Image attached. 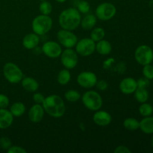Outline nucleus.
<instances>
[{"instance_id": "f704fd0d", "label": "nucleus", "mask_w": 153, "mask_h": 153, "mask_svg": "<svg viewBox=\"0 0 153 153\" xmlns=\"http://www.w3.org/2000/svg\"><path fill=\"white\" fill-rule=\"evenodd\" d=\"M7 152V153H26L27 151L19 146H11Z\"/></svg>"}, {"instance_id": "f03ea898", "label": "nucleus", "mask_w": 153, "mask_h": 153, "mask_svg": "<svg viewBox=\"0 0 153 153\" xmlns=\"http://www.w3.org/2000/svg\"><path fill=\"white\" fill-rule=\"evenodd\" d=\"M82 16L80 12L76 7H69L60 13L58 22L63 29L73 31L80 25Z\"/></svg>"}, {"instance_id": "9d476101", "label": "nucleus", "mask_w": 153, "mask_h": 153, "mask_svg": "<svg viewBox=\"0 0 153 153\" xmlns=\"http://www.w3.org/2000/svg\"><path fill=\"white\" fill-rule=\"evenodd\" d=\"M61 62L67 70H72L76 67L79 61L77 52L73 49H66L61 55Z\"/></svg>"}, {"instance_id": "58836bf2", "label": "nucleus", "mask_w": 153, "mask_h": 153, "mask_svg": "<svg viewBox=\"0 0 153 153\" xmlns=\"http://www.w3.org/2000/svg\"><path fill=\"white\" fill-rule=\"evenodd\" d=\"M114 63H115L114 58H108V59H106L105 61L103 62V68H104L105 70H108V69H110L111 67H112V65H113Z\"/></svg>"}, {"instance_id": "4468645a", "label": "nucleus", "mask_w": 153, "mask_h": 153, "mask_svg": "<svg viewBox=\"0 0 153 153\" xmlns=\"http://www.w3.org/2000/svg\"><path fill=\"white\" fill-rule=\"evenodd\" d=\"M93 121L94 123L100 126H107L111 123L112 117L108 112L105 111H96L93 116Z\"/></svg>"}, {"instance_id": "e433bc0d", "label": "nucleus", "mask_w": 153, "mask_h": 153, "mask_svg": "<svg viewBox=\"0 0 153 153\" xmlns=\"http://www.w3.org/2000/svg\"><path fill=\"white\" fill-rule=\"evenodd\" d=\"M96 86H97V89L98 90H100V91H104L108 89V84L107 83L106 81L100 80V81H97V84H96Z\"/></svg>"}, {"instance_id": "aec40b11", "label": "nucleus", "mask_w": 153, "mask_h": 153, "mask_svg": "<svg viewBox=\"0 0 153 153\" xmlns=\"http://www.w3.org/2000/svg\"><path fill=\"white\" fill-rule=\"evenodd\" d=\"M140 128L146 134H153V117H145L140 121Z\"/></svg>"}, {"instance_id": "2eb2a0df", "label": "nucleus", "mask_w": 153, "mask_h": 153, "mask_svg": "<svg viewBox=\"0 0 153 153\" xmlns=\"http://www.w3.org/2000/svg\"><path fill=\"white\" fill-rule=\"evenodd\" d=\"M45 111L41 104H34L30 108L28 118L34 123H37L43 120Z\"/></svg>"}, {"instance_id": "393cba45", "label": "nucleus", "mask_w": 153, "mask_h": 153, "mask_svg": "<svg viewBox=\"0 0 153 153\" xmlns=\"http://www.w3.org/2000/svg\"><path fill=\"white\" fill-rule=\"evenodd\" d=\"M123 126L128 131H136L140 128V122L132 117H128L123 121Z\"/></svg>"}, {"instance_id": "f257e3e1", "label": "nucleus", "mask_w": 153, "mask_h": 153, "mask_svg": "<svg viewBox=\"0 0 153 153\" xmlns=\"http://www.w3.org/2000/svg\"><path fill=\"white\" fill-rule=\"evenodd\" d=\"M42 105L45 112L54 118H60L65 114L66 106L64 100L55 94L45 97Z\"/></svg>"}, {"instance_id": "f3484780", "label": "nucleus", "mask_w": 153, "mask_h": 153, "mask_svg": "<svg viewBox=\"0 0 153 153\" xmlns=\"http://www.w3.org/2000/svg\"><path fill=\"white\" fill-rule=\"evenodd\" d=\"M13 116L10 111L6 108H0V129H6L12 125Z\"/></svg>"}, {"instance_id": "c756f323", "label": "nucleus", "mask_w": 153, "mask_h": 153, "mask_svg": "<svg viewBox=\"0 0 153 153\" xmlns=\"http://www.w3.org/2000/svg\"><path fill=\"white\" fill-rule=\"evenodd\" d=\"M77 9L80 13H88L90 11L91 6L88 1L82 0V1H79L77 4Z\"/></svg>"}, {"instance_id": "dca6fc26", "label": "nucleus", "mask_w": 153, "mask_h": 153, "mask_svg": "<svg viewBox=\"0 0 153 153\" xmlns=\"http://www.w3.org/2000/svg\"><path fill=\"white\" fill-rule=\"evenodd\" d=\"M40 43V37L35 33H29L27 34L22 39V46L26 49H34L37 47Z\"/></svg>"}, {"instance_id": "c03bdc74", "label": "nucleus", "mask_w": 153, "mask_h": 153, "mask_svg": "<svg viewBox=\"0 0 153 153\" xmlns=\"http://www.w3.org/2000/svg\"><path fill=\"white\" fill-rule=\"evenodd\" d=\"M152 65H153V61H152Z\"/></svg>"}, {"instance_id": "1a4fd4ad", "label": "nucleus", "mask_w": 153, "mask_h": 153, "mask_svg": "<svg viewBox=\"0 0 153 153\" xmlns=\"http://www.w3.org/2000/svg\"><path fill=\"white\" fill-rule=\"evenodd\" d=\"M57 38L61 46L66 49H73L78 42V37L73 31L61 29L57 33Z\"/></svg>"}, {"instance_id": "39448f33", "label": "nucleus", "mask_w": 153, "mask_h": 153, "mask_svg": "<svg viewBox=\"0 0 153 153\" xmlns=\"http://www.w3.org/2000/svg\"><path fill=\"white\" fill-rule=\"evenodd\" d=\"M3 75L10 84H18L23 79V73L16 64L7 62L3 67Z\"/></svg>"}, {"instance_id": "a878e982", "label": "nucleus", "mask_w": 153, "mask_h": 153, "mask_svg": "<svg viewBox=\"0 0 153 153\" xmlns=\"http://www.w3.org/2000/svg\"><path fill=\"white\" fill-rule=\"evenodd\" d=\"M105 36V31L104 28H101V27L94 28L91 33V38L94 42H98L104 39Z\"/></svg>"}, {"instance_id": "6ab92c4d", "label": "nucleus", "mask_w": 153, "mask_h": 153, "mask_svg": "<svg viewBox=\"0 0 153 153\" xmlns=\"http://www.w3.org/2000/svg\"><path fill=\"white\" fill-rule=\"evenodd\" d=\"M97 22V18L96 15L88 13L85 15L81 20L80 25L85 30H91L94 28Z\"/></svg>"}, {"instance_id": "412c9836", "label": "nucleus", "mask_w": 153, "mask_h": 153, "mask_svg": "<svg viewBox=\"0 0 153 153\" xmlns=\"http://www.w3.org/2000/svg\"><path fill=\"white\" fill-rule=\"evenodd\" d=\"M96 50L102 55H108L111 52L112 46L109 41L106 40H101L96 44Z\"/></svg>"}, {"instance_id": "a211bd4d", "label": "nucleus", "mask_w": 153, "mask_h": 153, "mask_svg": "<svg viewBox=\"0 0 153 153\" xmlns=\"http://www.w3.org/2000/svg\"><path fill=\"white\" fill-rule=\"evenodd\" d=\"M22 86L25 91L28 92L34 93L38 90L39 83L36 79L31 77H25L23 78L21 81Z\"/></svg>"}, {"instance_id": "72a5a7b5", "label": "nucleus", "mask_w": 153, "mask_h": 153, "mask_svg": "<svg viewBox=\"0 0 153 153\" xmlns=\"http://www.w3.org/2000/svg\"><path fill=\"white\" fill-rule=\"evenodd\" d=\"M137 88H147L150 85V82L146 78H140L137 81Z\"/></svg>"}, {"instance_id": "7ed1b4c3", "label": "nucleus", "mask_w": 153, "mask_h": 153, "mask_svg": "<svg viewBox=\"0 0 153 153\" xmlns=\"http://www.w3.org/2000/svg\"><path fill=\"white\" fill-rule=\"evenodd\" d=\"M53 21L49 15L40 14L34 17L31 22L33 32L40 35H44L52 28Z\"/></svg>"}, {"instance_id": "c9c22d12", "label": "nucleus", "mask_w": 153, "mask_h": 153, "mask_svg": "<svg viewBox=\"0 0 153 153\" xmlns=\"http://www.w3.org/2000/svg\"><path fill=\"white\" fill-rule=\"evenodd\" d=\"M33 101L36 103V104H41L43 103V100H44L45 97L41 94V93H35L33 94L32 96Z\"/></svg>"}, {"instance_id": "ea45409f", "label": "nucleus", "mask_w": 153, "mask_h": 153, "mask_svg": "<svg viewBox=\"0 0 153 153\" xmlns=\"http://www.w3.org/2000/svg\"><path fill=\"white\" fill-rule=\"evenodd\" d=\"M55 1H58V2H59V3H64V2H65L67 0H55Z\"/></svg>"}, {"instance_id": "0eeeda50", "label": "nucleus", "mask_w": 153, "mask_h": 153, "mask_svg": "<svg viewBox=\"0 0 153 153\" xmlns=\"http://www.w3.org/2000/svg\"><path fill=\"white\" fill-rule=\"evenodd\" d=\"M116 7L111 2L101 3L96 9V16L102 21L110 20L116 15Z\"/></svg>"}, {"instance_id": "20e7f679", "label": "nucleus", "mask_w": 153, "mask_h": 153, "mask_svg": "<svg viewBox=\"0 0 153 153\" xmlns=\"http://www.w3.org/2000/svg\"><path fill=\"white\" fill-rule=\"evenodd\" d=\"M81 98L85 107L90 111H96L100 110L102 106V98L95 91H86Z\"/></svg>"}, {"instance_id": "7c9ffc66", "label": "nucleus", "mask_w": 153, "mask_h": 153, "mask_svg": "<svg viewBox=\"0 0 153 153\" xmlns=\"http://www.w3.org/2000/svg\"><path fill=\"white\" fill-rule=\"evenodd\" d=\"M143 75L145 78L149 80L153 79V65L149 64L143 66Z\"/></svg>"}, {"instance_id": "c85d7f7f", "label": "nucleus", "mask_w": 153, "mask_h": 153, "mask_svg": "<svg viewBox=\"0 0 153 153\" xmlns=\"http://www.w3.org/2000/svg\"><path fill=\"white\" fill-rule=\"evenodd\" d=\"M41 1L42 2L39 5V10H40V13L43 15H49L52 12V4L47 0Z\"/></svg>"}, {"instance_id": "cd10ccee", "label": "nucleus", "mask_w": 153, "mask_h": 153, "mask_svg": "<svg viewBox=\"0 0 153 153\" xmlns=\"http://www.w3.org/2000/svg\"><path fill=\"white\" fill-rule=\"evenodd\" d=\"M139 113L143 117H149L153 114V107L150 104L146 102L141 103L139 107Z\"/></svg>"}, {"instance_id": "5701e85b", "label": "nucleus", "mask_w": 153, "mask_h": 153, "mask_svg": "<svg viewBox=\"0 0 153 153\" xmlns=\"http://www.w3.org/2000/svg\"><path fill=\"white\" fill-rule=\"evenodd\" d=\"M134 98L138 102L143 103L146 102L149 100V91L146 88H137L134 93Z\"/></svg>"}, {"instance_id": "a19ab883", "label": "nucleus", "mask_w": 153, "mask_h": 153, "mask_svg": "<svg viewBox=\"0 0 153 153\" xmlns=\"http://www.w3.org/2000/svg\"><path fill=\"white\" fill-rule=\"evenodd\" d=\"M149 4H150L151 7H153V0H152V1H150V2H149Z\"/></svg>"}, {"instance_id": "423d86ee", "label": "nucleus", "mask_w": 153, "mask_h": 153, "mask_svg": "<svg viewBox=\"0 0 153 153\" xmlns=\"http://www.w3.org/2000/svg\"><path fill=\"white\" fill-rule=\"evenodd\" d=\"M134 58L142 66L151 64L153 61L152 49L147 45L139 46L134 52Z\"/></svg>"}, {"instance_id": "2f4dec72", "label": "nucleus", "mask_w": 153, "mask_h": 153, "mask_svg": "<svg viewBox=\"0 0 153 153\" xmlns=\"http://www.w3.org/2000/svg\"><path fill=\"white\" fill-rule=\"evenodd\" d=\"M12 146L11 140L7 137H0V147L4 150H7Z\"/></svg>"}, {"instance_id": "b1692460", "label": "nucleus", "mask_w": 153, "mask_h": 153, "mask_svg": "<svg viewBox=\"0 0 153 153\" xmlns=\"http://www.w3.org/2000/svg\"><path fill=\"white\" fill-rule=\"evenodd\" d=\"M70 79H71V73L70 70L66 68L61 70L57 76V81L61 85H67L70 82Z\"/></svg>"}, {"instance_id": "4be33fe9", "label": "nucleus", "mask_w": 153, "mask_h": 153, "mask_svg": "<svg viewBox=\"0 0 153 153\" xmlns=\"http://www.w3.org/2000/svg\"><path fill=\"white\" fill-rule=\"evenodd\" d=\"M10 113L12 114L13 117H19L22 115L24 114L25 112V105L20 102H17L11 105L10 108Z\"/></svg>"}, {"instance_id": "37998d69", "label": "nucleus", "mask_w": 153, "mask_h": 153, "mask_svg": "<svg viewBox=\"0 0 153 153\" xmlns=\"http://www.w3.org/2000/svg\"><path fill=\"white\" fill-rule=\"evenodd\" d=\"M40 1H45V0H40Z\"/></svg>"}, {"instance_id": "6e6552de", "label": "nucleus", "mask_w": 153, "mask_h": 153, "mask_svg": "<svg viewBox=\"0 0 153 153\" xmlns=\"http://www.w3.org/2000/svg\"><path fill=\"white\" fill-rule=\"evenodd\" d=\"M76 52L78 55L83 57H88L92 55L96 50V42L90 37H85L78 40L76 46Z\"/></svg>"}, {"instance_id": "9b49d317", "label": "nucleus", "mask_w": 153, "mask_h": 153, "mask_svg": "<svg viewBox=\"0 0 153 153\" xmlns=\"http://www.w3.org/2000/svg\"><path fill=\"white\" fill-rule=\"evenodd\" d=\"M97 81V75L91 71L82 72L77 76V82L79 86L86 89H91L96 86Z\"/></svg>"}, {"instance_id": "f8f14e48", "label": "nucleus", "mask_w": 153, "mask_h": 153, "mask_svg": "<svg viewBox=\"0 0 153 153\" xmlns=\"http://www.w3.org/2000/svg\"><path fill=\"white\" fill-rule=\"evenodd\" d=\"M42 52L49 58H58L61 56L62 48L61 44L55 41H47L42 46Z\"/></svg>"}, {"instance_id": "bb28decb", "label": "nucleus", "mask_w": 153, "mask_h": 153, "mask_svg": "<svg viewBox=\"0 0 153 153\" xmlns=\"http://www.w3.org/2000/svg\"><path fill=\"white\" fill-rule=\"evenodd\" d=\"M64 97L68 102H76L79 101L80 100L82 96H81L80 93L79 91H76V90H69L65 93Z\"/></svg>"}, {"instance_id": "79ce46f5", "label": "nucleus", "mask_w": 153, "mask_h": 153, "mask_svg": "<svg viewBox=\"0 0 153 153\" xmlns=\"http://www.w3.org/2000/svg\"><path fill=\"white\" fill-rule=\"evenodd\" d=\"M151 144H152V146L153 148V136L152 137V139H151Z\"/></svg>"}, {"instance_id": "4c0bfd02", "label": "nucleus", "mask_w": 153, "mask_h": 153, "mask_svg": "<svg viewBox=\"0 0 153 153\" xmlns=\"http://www.w3.org/2000/svg\"><path fill=\"white\" fill-rule=\"evenodd\" d=\"M114 152V153H130L131 151L127 146L120 145V146H117Z\"/></svg>"}, {"instance_id": "473e14b6", "label": "nucleus", "mask_w": 153, "mask_h": 153, "mask_svg": "<svg viewBox=\"0 0 153 153\" xmlns=\"http://www.w3.org/2000/svg\"><path fill=\"white\" fill-rule=\"evenodd\" d=\"M10 104L8 97L4 94H0V108H6Z\"/></svg>"}, {"instance_id": "ddd939ff", "label": "nucleus", "mask_w": 153, "mask_h": 153, "mask_svg": "<svg viewBox=\"0 0 153 153\" xmlns=\"http://www.w3.org/2000/svg\"><path fill=\"white\" fill-rule=\"evenodd\" d=\"M119 88L123 94H126V95L132 94L137 88V81L131 77L125 78L120 82Z\"/></svg>"}]
</instances>
